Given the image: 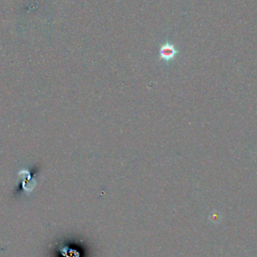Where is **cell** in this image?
Wrapping results in <instances>:
<instances>
[{"instance_id": "cell-1", "label": "cell", "mask_w": 257, "mask_h": 257, "mask_svg": "<svg viewBox=\"0 0 257 257\" xmlns=\"http://www.w3.org/2000/svg\"><path fill=\"white\" fill-rule=\"evenodd\" d=\"M177 54H178V51L172 44H164L160 48V59L165 61H170L173 60Z\"/></svg>"}]
</instances>
